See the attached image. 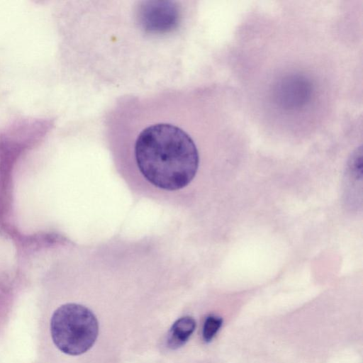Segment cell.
Returning <instances> with one entry per match:
<instances>
[{
    "instance_id": "6da1fadb",
    "label": "cell",
    "mask_w": 363,
    "mask_h": 363,
    "mask_svg": "<svg viewBox=\"0 0 363 363\" xmlns=\"http://www.w3.org/2000/svg\"><path fill=\"white\" fill-rule=\"evenodd\" d=\"M50 330L56 347L65 354L76 356L93 346L98 337L99 323L89 308L67 303L53 312Z\"/></svg>"
},
{
    "instance_id": "7a4b0ae2",
    "label": "cell",
    "mask_w": 363,
    "mask_h": 363,
    "mask_svg": "<svg viewBox=\"0 0 363 363\" xmlns=\"http://www.w3.org/2000/svg\"><path fill=\"white\" fill-rule=\"evenodd\" d=\"M275 96L278 103L286 108H296L310 99L311 86L306 78L299 75L284 77L277 84Z\"/></svg>"
},
{
    "instance_id": "3957f363",
    "label": "cell",
    "mask_w": 363,
    "mask_h": 363,
    "mask_svg": "<svg viewBox=\"0 0 363 363\" xmlns=\"http://www.w3.org/2000/svg\"><path fill=\"white\" fill-rule=\"evenodd\" d=\"M196 328V321L191 316L177 319L171 326L166 339L167 347L176 350L183 346Z\"/></svg>"
},
{
    "instance_id": "277c9868",
    "label": "cell",
    "mask_w": 363,
    "mask_h": 363,
    "mask_svg": "<svg viewBox=\"0 0 363 363\" xmlns=\"http://www.w3.org/2000/svg\"><path fill=\"white\" fill-rule=\"evenodd\" d=\"M222 323L223 320L219 316L215 315H210L207 316L204 320L203 325V340L206 342H211L220 330Z\"/></svg>"
}]
</instances>
